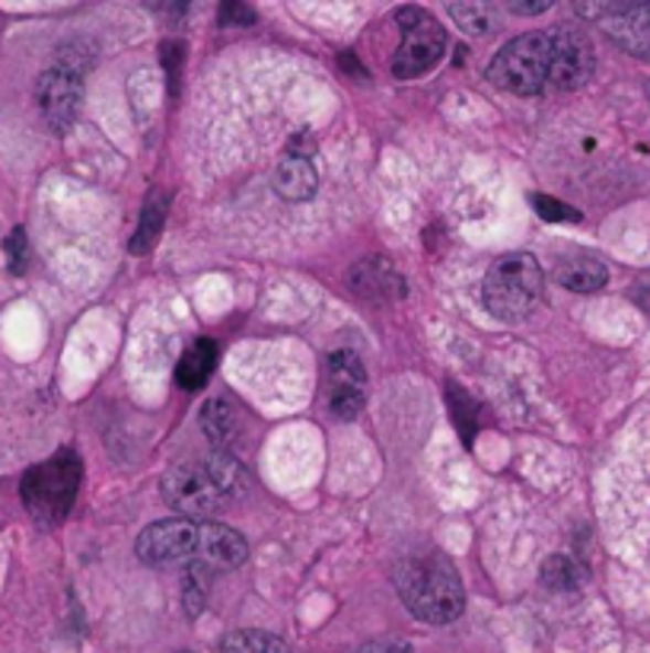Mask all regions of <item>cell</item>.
<instances>
[{
	"instance_id": "23",
	"label": "cell",
	"mask_w": 650,
	"mask_h": 653,
	"mask_svg": "<svg viewBox=\"0 0 650 653\" xmlns=\"http://www.w3.org/2000/svg\"><path fill=\"white\" fill-rule=\"evenodd\" d=\"M447 396H450L452 421H456L459 430H462L466 447H472V433H476V405H472V398L466 396L459 386H450V389H447Z\"/></svg>"
},
{
	"instance_id": "8",
	"label": "cell",
	"mask_w": 650,
	"mask_h": 653,
	"mask_svg": "<svg viewBox=\"0 0 650 653\" xmlns=\"http://www.w3.org/2000/svg\"><path fill=\"white\" fill-rule=\"evenodd\" d=\"M577 13L596 20L628 55L650 61V3H577Z\"/></svg>"
},
{
	"instance_id": "32",
	"label": "cell",
	"mask_w": 650,
	"mask_h": 653,
	"mask_svg": "<svg viewBox=\"0 0 650 653\" xmlns=\"http://www.w3.org/2000/svg\"><path fill=\"white\" fill-rule=\"evenodd\" d=\"M268 653H290V651H287V644H284L281 638H271V647H268Z\"/></svg>"
},
{
	"instance_id": "19",
	"label": "cell",
	"mask_w": 650,
	"mask_h": 653,
	"mask_svg": "<svg viewBox=\"0 0 650 653\" xmlns=\"http://www.w3.org/2000/svg\"><path fill=\"white\" fill-rule=\"evenodd\" d=\"M204 469L214 479V484L221 488L224 497H236V494L246 491V472H243L239 459L230 453V450H214L211 459L204 462Z\"/></svg>"
},
{
	"instance_id": "1",
	"label": "cell",
	"mask_w": 650,
	"mask_h": 653,
	"mask_svg": "<svg viewBox=\"0 0 650 653\" xmlns=\"http://www.w3.org/2000/svg\"><path fill=\"white\" fill-rule=\"evenodd\" d=\"M396 590L408 612L427 625H450L466 609L462 577L444 552H418L396 565Z\"/></svg>"
},
{
	"instance_id": "6",
	"label": "cell",
	"mask_w": 650,
	"mask_h": 653,
	"mask_svg": "<svg viewBox=\"0 0 650 653\" xmlns=\"http://www.w3.org/2000/svg\"><path fill=\"white\" fill-rule=\"evenodd\" d=\"M160 491L172 511L182 513V520H195V523H204L211 513L221 511V504L226 501L221 488L207 475L204 462L201 465L199 462L172 465L160 482Z\"/></svg>"
},
{
	"instance_id": "7",
	"label": "cell",
	"mask_w": 650,
	"mask_h": 653,
	"mask_svg": "<svg viewBox=\"0 0 650 653\" xmlns=\"http://www.w3.org/2000/svg\"><path fill=\"white\" fill-rule=\"evenodd\" d=\"M138 558L150 568L195 565L199 558V523L195 520H157L138 536Z\"/></svg>"
},
{
	"instance_id": "5",
	"label": "cell",
	"mask_w": 650,
	"mask_h": 653,
	"mask_svg": "<svg viewBox=\"0 0 650 653\" xmlns=\"http://www.w3.org/2000/svg\"><path fill=\"white\" fill-rule=\"evenodd\" d=\"M396 20L405 39L393 57V74L398 81H415L440 64L447 52V29L422 7H402L396 10Z\"/></svg>"
},
{
	"instance_id": "14",
	"label": "cell",
	"mask_w": 650,
	"mask_h": 653,
	"mask_svg": "<svg viewBox=\"0 0 650 653\" xmlns=\"http://www.w3.org/2000/svg\"><path fill=\"white\" fill-rule=\"evenodd\" d=\"M555 281L574 293H594L609 285V268L594 256H567L555 265Z\"/></svg>"
},
{
	"instance_id": "20",
	"label": "cell",
	"mask_w": 650,
	"mask_h": 653,
	"mask_svg": "<svg viewBox=\"0 0 650 653\" xmlns=\"http://www.w3.org/2000/svg\"><path fill=\"white\" fill-rule=\"evenodd\" d=\"M542 584L548 587V590H580V584H584V568L571 558V555H548L545 561H542Z\"/></svg>"
},
{
	"instance_id": "15",
	"label": "cell",
	"mask_w": 650,
	"mask_h": 653,
	"mask_svg": "<svg viewBox=\"0 0 650 653\" xmlns=\"http://www.w3.org/2000/svg\"><path fill=\"white\" fill-rule=\"evenodd\" d=\"M316 185H319L316 170L303 157H284L275 170V192L284 201H310L316 195Z\"/></svg>"
},
{
	"instance_id": "18",
	"label": "cell",
	"mask_w": 650,
	"mask_h": 653,
	"mask_svg": "<svg viewBox=\"0 0 650 653\" xmlns=\"http://www.w3.org/2000/svg\"><path fill=\"white\" fill-rule=\"evenodd\" d=\"M201 427H204L207 440L214 443V450H230L236 440V430H239V418L226 398H211L201 408Z\"/></svg>"
},
{
	"instance_id": "11",
	"label": "cell",
	"mask_w": 650,
	"mask_h": 653,
	"mask_svg": "<svg viewBox=\"0 0 650 653\" xmlns=\"http://www.w3.org/2000/svg\"><path fill=\"white\" fill-rule=\"evenodd\" d=\"M329 411L339 418V421H351L361 415L364 408V398H367V370L361 364L358 354L351 351H335L329 357Z\"/></svg>"
},
{
	"instance_id": "10",
	"label": "cell",
	"mask_w": 650,
	"mask_h": 653,
	"mask_svg": "<svg viewBox=\"0 0 650 653\" xmlns=\"http://www.w3.org/2000/svg\"><path fill=\"white\" fill-rule=\"evenodd\" d=\"M596 57L590 39L574 26L552 29V81L548 89H577L594 77Z\"/></svg>"
},
{
	"instance_id": "24",
	"label": "cell",
	"mask_w": 650,
	"mask_h": 653,
	"mask_svg": "<svg viewBox=\"0 0 650 653\" xmlns=\"http://www.w3.org/2000/svg\"><path fill=\"white\" fill-rule=\"evenodd\" d=\"M271 647V634L265 631H233L226 634L221 653H268Z\"/></svg>"
},
{
	"instance_id": "30",
	"label": "cell",
	"mask_w": 650,
	"mask_h": 653,
	"mask_svg": "<svg viewBox=\"0 0 650 653\" xmlns=\"http://www.w3.org/2000/svg\"><path fill=\"white\" fill-rule=\"evenodd\" d=\"M358 653H412V644H405V641H370L364 647H358Z\"/></svg>"
},
{
	"instance_id": "4",
	"label": "cell",
	"mask_w": 650,
	"mask_h": 653,
	"mask_svg": "<svg viewBox=\"0 0 650 653\" xmlns=\"http://www.w3.org/2000/svg\"><path fill=\"white\" fill-rule=\"evenodd\" d=\"M488 81L513 96L548 93L552 81V32H526L510 39L488 64Z\"/></svg>"
},
{
	"instance_id": "17",
	"label": "cell",
	"mask_w": 650,
	"mask_h": 653,
	"mask_svg": "<svg viewBox=\"0 0 650 653\" xmlns=\"http://www.w3.org/2000/svg\"><path fill=\"white\" fill-rule=\"evenodd\" d=\"M167 214H170V195L163 189H153L147 195V201H143L141 221H138V229H135V239H131V256H143L157 243L160 229L167 224Z\"/></svg>"
},
{
	"instance_id": "27",
	"label": "cell",
	"mask_w": 650,
	"mask_h": 653,
	"mask_svg": "<svg viewBox=\"0 0 650 653\" xmlns=\"http://www.w3.org/2000/svg\"><path fill=\"white\" fill-rule=\"evenodd\" d=\"M221 26H253L255 23V13L246 7V3H236V0H230V3H224L221 7Z\"/></svg>"
},
{
	"instance_id": "28",
	"label": "cell",
	"mask_w": 650,
	"mask_h": 653,
	"mask_svg": "<svg viewBox=\"0 0 650 653\" xmlns=\"http://www.w3.org/2000/svg\"><path fill=\"white\" fill-rule=\"evenodd\" d=\"M163 64H167V74H170V93H175V84H179V67H182V45L179 42H167L163 45Z\"/></svg>"
},
{
	"instance_id": "26",
	"label": "cell",
	"mask_w": 650,
	"mask_h": 653,
	"mask_svg": "<svg viewBox=\"0 0 650 653\" xmlns=\"http://www.w3.org/2000/svg\"><path fill=\"white\" fill-rule=\"evenodd\" d=\"M3 253H7V261H10V271L13 275H23V268H26V233L23 227H17L10 236H7V243H3Z\"/></svg>"
},
{
	"instance_id": "12",
	"label": "cell",
	"mask_w": 650,
	"mask_h": 653,
	"mask_svg": "<svg viewBox=\"0 0 650 653\" xmlns=\"http://www.w3.org/2000/svg\"><path fill=\"white\" fill-rule=\"evenodd\" d=\"M246 558H249V545L236 529L214 520L199 523V558H195L199 568L207 574H224V570L239 568Z\"/></svg>"
},
{
	"instance_id": "13",
	"label": "cell",
	"mask_w": 650,
	"mask_h": 653,
	"mask_svg": "<svg viewBox=\"0 0 650 653\" xmlns=\"http://www.w3.org/2000/svg\"><path fill=\"white\" fill-rule=\"evenodd\" d=\"M348 287L364 297V300H376V303H390V300H402L405 297V278L393 268V261L383 256L361 258L358 265H351L348 271Z\"/></svg>"
},
{
	"instance_id": "16",
	"label": "cell",
	"mask_w": 650,
	"mask_h": 653,
	"mask_svg": "<svg viewBox=\"0 0 650 653\" xmlns=\"http://www.w3.org/2000/svg\"><path fill=\"white\" fill-rule=\"evenodd\" d=\"M217 367V344L207 339H201L199 344H192L182 361L175 364V383L185 389V393H195L207 383V376Z\"/></svg>"
},
{
	"instance_id": "21",
	"label": "cell",
	"mask_w": 650,
	"mask_h": 653,
	"mask_svg": "<svg viewBox=\"0 0 650 653\" xmlns=\"http://www.w3.org/2000/svg\"><path fill=\"white\" fill-rule=\"evenodd\" d=\"M447 13L469 35H488L498 23V10L491 3H450Z\"/></svg>"
},
{
	"instance_id": "31",
	"label": "cell",
	"mask_w": 650,
	"mask_h": 653,
	"mask_svg": "<svg viewBox=\"0 0 650 653\" xmlns=\"http://www.w3.org/2000/svg\"><path fill=\"white\" fill-rule=\"evenodd\" d=\"M339 64H341V67H344V71H358V74H361V77H367V71H364V67H361V64H358V57L351 55V52H341V55H339Z\"/></svg>"
},
{
	"instance_id": "2",
	"label": "cell",
	"mask_w": 650,
	"mask_h": 653,
	"mask_svg": "<svg viewBox=\"0 0 650 653\" xmlns=\"http://www.w3.org/2000/svg\"><path fill=\"white\" fill-rule=\"evenodd\" d=\"M81 479H84V465L74 450H61L42 465H32L20 484V497L29 516L39 526H57L77 501Z\"/></svg>"
},
{
	"instance_id": "22",
	"label": "cell",
	"mask_w": 650,
	"mask_h": 653,
	"mask_svg": "<svg viewBox=\"0 0 650 653\" xmlns=\"http://www.w3.org/2000/svg\"><path fill=\"white\" fill-rule=\"evenodd\" d=\"M207 580H211V574L199 565H189L185 568V590H182V599H185V612L195 619L201 615V609H204V599H207Z\"/></svg>"
},
{
	"instance_id": "29",
	"label": "cell",
	"mask_w": 650,
	"mask_h": 653,
	"mask_svg": "<svg viewBox=\"0 0 650 653\" xmlns=\"http://www.w3.org/2000/svg\"><path fill=\"white\" fill-rule=\"evenodd\" d=\"M504 7L510 13H516V17H539V13H545L552 7V0H508Z\"/></svg>"
},
{
	"instance_id": "9",
	"label": "cell",
	"mask_w": 650,
	"mask_h": 653,
	"mask_svg": "<svg viewBox=\"0 0 650 653\" xmlns=\"http://www.w3.org/2000/svg\"><path fill=\"white\" fill-rule=\"evenodd\" d=\"M35 99H39V109L45 115L49 128L55 135H64L77 121L81 103H84V74L74 67H64V64L49 67L35 84Z\"/></svg>"
},
{
	"instance_id": "3",
	"label": "cell",
	"mask_w": 650,
	"mask_h": 653,
	"mask_svg": "<svg viewBox=\"0 0 650 653\" xmlns=\"http://www.w3.org/2000/svg\"><path fill=\"white\" fill-rule=\"evenodd\" d=\"M542 297V268L526 253L501 256L484 275L481 300L488 313L501 322H520L536 310Z\"/></svg>"
},
{
	"instance_id": "25",
	"label": "cell",
	"mask_w": 650,
	"mask_h": 653,
	"mask_svg": "<svg viewBox=\"0 0 650 653\" xmlns=\"http://www.w3.org/2000/svg\"><path fill=\"white\" fill-rule=\"evenodd\" d=\"M530 201H533V211H536L542 221H548V224H565V221L577 224L580 221V211H574L565 201L548 199V195H533Z\"/></svg>"
}]
</instances>
